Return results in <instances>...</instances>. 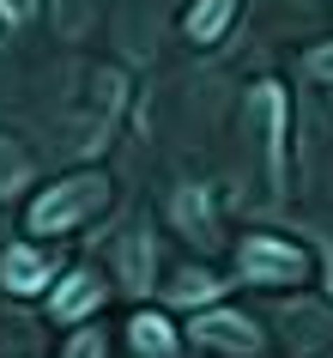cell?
<instances>
[{
    "instance_id": "11",
    "label": "cell",
    "mask_w": 333,
    "mask_h": 358,
    "mask_svg": "<svg viewBox=\"0 0 333 358\" xmlns=\"http://www.w3.org/2000/svg\"><path fill=\"white\" fill-rule=\"evenodd\" d=\"M24 176H31V158H24V152L13 146L6 134H0V201H6V194H19V189H24Z\"/></svg>"
},
{
    "instance_id": "1",
    "label": "cell",
    "mask_w": 333,
    "mask_h": 358,
    "mask_svg": "<svg viewBox=\"0 0 333 358\" xmlns=\"http://www.w3.org/2000/svg\"><path fill=\"white\" fill-rule=\"evenodd\" d=\"M103 207H110V176H67V182H55L49 194L31 201V231L61 237V231H79Z\"/></svg>"
},
{
    "instance_id": "7",
    "label": "cell",
    "mask_w": 333,
    "mask_h": 358,
    "mask_svg": "<svg viewBox=\"0 0 333 358\" xmlns=\"http://www.w3.org/2000/svg\"><path fill=\"white\" fill-rule=\"evenodd\" d=\"M97 303H103V280L97 273H67L55 292V322H79V316H91Z\"/></svg>"
},
{
    "instance_id": "3",
    "label": "cell",
    "mask_w": 333,
    "mask_h": 358,
    "mask_svg": "<svg viewBox=\"0 0 333 358\" xmlns=\"http://www.w3.org/2000/svg\"><path fill=\"white\" fill-rule=\"evenodd\" d=\"M55 273H61V262L49 255V249H37V243H13L6 255H0V285H6V292H19V298L43 292Z\"/></svg>"
},
{
    "instance_id": "13",
    "label": "cell",
    "mask_w": 333,
    "mask_h": 358,
    "mask_svg": "<svg viewBox=\"0 0 333 358\" xmlns=\"http://www.w3.org/2000/svg\"><path fill=\"white\" fill-rule=\"evenodd\" d=\"M0 19L6 24H31L37 19V0H0Z\"/></svg>"
},
{
    "instance_id": "15",
    "label": "cell",
    "mask_w": 333,
    "mask_h": 358,
    "mask_svg": "<svg viewBox=\"0 0 333 358\" xmlns=\"http://www.w3.org/2000/svg\"><path fill=\"white\" fill-rule=\"evenodd\" d=\"M327 280H333V262H327Z\"/></svg>"
},
{
    "instance_id": "2",
    "label": "cell",
    "mask_w": 333,
    "mask_h": 358,
    "mask_svg": "<svg viewBox=\"0 0 333 358\" xmlns=\"http://www.w3.org/2000/svg\"><path fill=\"white\" fill-rule=\"evenodd\" d=\"M242 273L260 285H297L309 273V249L285 243V237H249L242 243Z\"/></svg>"
},
{
    "instance_id": "5",
    "label": "cell",
    "mask_w": 333,
    "mask_h": 358,
    "mask_svg": "<svg viewBox=\"0 0 333 358\" xmlns=\"http://www.w3.org/2000/svg\"><path fill=\"white\" fill-rule=\"evenodd\" d=\"M194 340H200V346H219V352H237V358H249V352L260 346L255 322L230 316V310H206V316L194 322Z\"/></svg>"
},
{
    "instance_id": "9",
    "label": "cell",
    "mask_w": 333,
    "mask_h": 358,
    "mask_svg": "<svg viewBox=\"0 0 333 358\" xmlns=\"http://www.w3.org/2000/svg\"><path fill=\"white\" fill-rule=\"evenodd\" d=\"M230 19H237V0H194L182 31H188V43H219L230 31Z\"/></svg>"
},
{
    "instance_id": "8",
    "label": "cell",
    "mask_w": 333,
    "mask_h": 358,
    "mask_svg": "<svg viewBox=\"0 0 333 358\" xmlns=\"http://www.w3.org/2000/svg\"><path fill=\"white\" fill-rule=\"evenodd\" d=\"M115 267H121V285L128 292H146L158 273H151V237L146 231H128L121 243H115Z\"/></svg>"
},
{
    "instance_id": "10",
    "label": "cell",
    "mask_w": 333,
    "mask_h": 358,
    "mask_svg": "<svg viewBox=\"0 0 333 358\" xmlns=\"http://www.w3.org/2000/svg\"><path fill=\"white\" fill-rule=\"evenodd\" d=\"M128 340H133V352H146V358H170L176 352V328H170L164 316H151V310L128 322Z\"/></svg>"
},
{
    "instance_id": "12",
    "label": "cell",
    "mask_w": 333,
    "mask_h": 358,
    "mask_svg": "<svg viewBox=\"0 0 333 358\" xmlns=\"http://www.w3.org/2000/svg\"><path fill=\"white\" fill-rule=\"evenodd\" d=\"M170 292H176L182 303H212V298H219V280H212V273H194V267H188V273H176V285H170Z\"/></svg>"
},
{
    "instance_id": "6",
    "label": "cell",
    "mask_w": 333,
    "mask_h": 358,
    "mask_svg": "<svg viewBox=\"0 0 333 358\" xmlns=\"http://www.w3.org/2000/svg\"><path fill=\"white\" fill-rule=\"evenodd\" d=\"M170 225L182 231L188 243H212V225H219V213H212V201H206V189H176L170 194Z\"/></svg>"
},
{
    "instance_id": "14",
    "label": "cell",
    "mask_w": 333,
    "mask_h": 358,
    "mask_svg": "<svg viewBox=\"0 0 333 358\" xmlns=\"http://www.w3.org/2000/svg\"><path fill=\"white\" fill-rule=\"evenodd\" d=\"M309 73L321 79V85H333V43H321V49H309Z\"/></svg>"
},
{
    "instance_id": "4",
    "label": "cell",
    "mask_w": 333,
    "mask_h": 358,
    "mask_svg": "<svg viewBox=\"0 0 333 358\" xmlns=\"http://www.w3.org/2000/svg\"><path fill=\"white\" fill-rule=\"evenodd\" d=\"M255 115H260V152H267V182L285 189V92L260 85L255 92Z\"/></svg>"
}]
</instances>
